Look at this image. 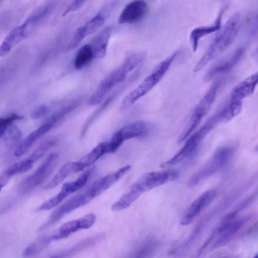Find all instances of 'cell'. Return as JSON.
<instances>
[{"label":"cell","instance_id":"obj_1","mask_svg":"<svg viewBox=\"0 0 258 258\" xmlns=\"http://www.w3.org/2000/svg\"><path fill=\"white\" fill-rule=\"evenodd\" d=\"M240 14H232L228 19L221 31L215 36L204 54L194 68L198 72L206 67L219 53L225 50L234 42L239 28Z\"/></svg>","mask_w":258,"mask_h":258},{"label":"cell","instance_id":"obj_2","mask_svg":"<svg viewBox=\"0 0 258 258\" xmlns=\"http://www.w3.org/2000/svg\"><path fill=\"white\" fill-rule=\"evenodd\" d=\"M140 64L139 58L132 53H127L122 64L105 77L89 97L87 104L94 106L102 102L103 98L115 85L122 82L128 74Z\"/></svg>","mask_w":258,"mask_h":258},{"label":"cell","instance_id":"obj_3","mask_svg":"<svg viewBox=\"0 0 258 258\" xmlns=\"http://www.w3.org/2000/svg\"><path fill=\"white\" fill-rule=\"evenodd\" d=\"M178 52H174L158 63L152 72L122 100L119 110L124 112L138 100L151 90L162 79L176 57Z\"/></svg>","mask_w":258,"mask_h":258},{"label":"cell","instance_id":"obj_4","mask_svg":"<svg viewBox=\"0 0 258 258\" xmlns=\"http://www.w3.org/2000/svg\"><path fill=\"white\" fill-rule=\"evenodd\" d=\"M219 112L211 116L197 131L189 136L183 147L171 158L163 162L161 166L167 168L179 163L191 156L201 142L214 127L221 122Z\"/></svg>","mask_w":258,"mask_h":258},{"label":"cell","instance_id":"obj_5","mask_svg":"<svg viewBox=\"0 0 258 258\" xmlns=\"http://www.w3.org/2000/svg\"><path fill=\"white\" fill-rule=\"evenodd\" d=\"M234 151V148L229 146L218 148L210 159L190 177L188 186H194L219 171L229 163Z\"/></svg>","mask_w":258,"mask_h":258},{"label":"cell","instance_id":"obj_6","mask_svg":"<svg viewBox=\"0 0 258 258\" xmlns=\"http://www.w3.org/2000/svg\"><path fill=\"white\" fill-rule=\"evenodd\" d=\"M220 85L219 81L214 83L197 104L187 125L178 139V144L184 141L191 135L209 112L216 98Z\"/></svg>","mask_w":258,"mask_h":258},{"label":"cell","instance_id":"obj_7","mask_svg":"<svg viewBox=\"0 0 258 258\" xmlns=\"http://www.w3.org/2000/svg\"><path fill=\"white\" fill-rule=\"evenodd\" d=\"M57 158V154L50 153L32 174L22 181L18 187L19 191L27 193L42 183L53 170Z\"/></svg>","mask_w":258,"mask_h":258},{"label":"cell","instance_id":"obj_8","mask_svg":"<svg viewBox=\"0 0 258 258\" xmlns=\"http://www.w3.org/2000/svg\"><path fill=\"white\" fill-rule=\"evenodd\" d=\"M93 169L92 167L88 169L75 180L64 183L60 191L41 205L37 209V211H42L51 209L58 205L70 195L83 187L89 179Z\"/></svg>","mask_w":258,"mask_h":258},{"label":"cell","instance_id":"obj_9","mask_svg":"<svg viewBox=\"0 0 258 258\" xmlns=\"http://www.w3.org/2000/svg\"><path fill=\"white\" fill-rule=\"evenodd\" d=\"M178 172L173 169L152 171L142 175L134 184L142 194L166 183L173 181L178 178Z\"/></svg>","mask_w":258,"mask_h":258},{"label":"cell","instance_id":"obj_10","mask_svg":"<svg viewBox=\"0 0 258 258\" xmlns=\"http://www.w3.org/2000/svg\"><path fill=\"white\" fill-rule=\"evenodd\" d=\"M93 199V198L87 190L83 194L72 197L51 214L46 222L41 226L40 230L48 228L56 223L66 214L87 204Z\"/></svg>","mask_w":258,"mask_h":258},{"label":"cell","instance_id":"obj_11","mask_svg":"<svg viewBox=\"0 0 258 258\" xmlns=\"http://www.w3.org/2000/svg\"><path fill=\"white\" fill-rule=\"evenodd\" d=\"M148 125L143 120H138L126 125L112 136L109 142L111 153L115 152L125 141L147 136Z\"/></svg>","mask_w":258,"mask_h":258},{"label":"cell","instance_id":"obj_12","mask_svg":"<svg viewBox=\"0 0 258 258\" xmlns=\"http://www.w3.org/2000/svg\"><path fill=\"white\" fill-rule=\"evenodd\" d=\"M214 189L207 190L197 198L190 205L180 220V224L185 226L190 224L217 197Z\"/></svg>","mask_w":258,"mask_h":258},{"label":"cell","instance_id":"obj_13","mask_svg":"<svg viewBox=\"0 0 258 258\" xmlns=\"http://www.w3.org/2000/svg\"><path fill=\"white\" fill-rule=\"evenodd\" d=\"M245 52V48L239 47L228 57L213 66L204 77L206 82L212 80L216 77L230 72L239 62Z\"/></svg>","mask_w":258,"mask_h":258},{"label":"cell","instance_id":"obj_14","mask_svg":"<svg viewBox=\"0 0 258 258\" xmlns=\"http://www.w3.org/2000/svg\"><path fill=\"white\" fill-rule=\"evenodd\" d=\"M131 168V165H126L115 171L108 173L94 182L87 189L88 191L94 199L118 181Z\"/></svg>","mask_w":258,"mask_h":258},{"label":"cell","instance_id":"obj_15","mask_svg":"<svg viewBox=\"0 0 258 258\" xmlns=\"http://www.w3.org/2000/svg\"><path fill=\"white\" fill-rule=\"evenodd\" d=\"M148 5L142 0L134 1L125 6L121 11L118 22L120 24H130L141 20L147 14Z\"/></svg>","mask_w":258,"mask_h":258},{"label":"cell","instance_id":"obj_16","mask_svg":"<svg viewBox=\"0 0 258 258\" xmlns=\"http://www.w3.org/2000/svg\"><path fill=\"white\" fill-rule=\"evenodd\" d=\"M96 216L88 214L79 219L63 224L59 228L57 233L54 234L55 240L66 238L79 230L88 229L95 223Z\"/></svg>","mask_w":258,"mask_h":258},{"label":"cell","instance_id":"obj_17","mask_svg":"<svg viewBox=\"0 0 258 258\" xmlns=\"http://www.w3.org/2000/svg\"><path fill=\"white\" fill-rule=\"evenodd\" d=\"M253 217L252 215H247L230 222L219 235V236L212 244L210 250H214L227 243L234 235Z\"/></svg>","mask_w":258,"mask_h":258},{"label":"cell","instance_id":"obj_18","mask_svg":"<svg viewBox=\"0 0 258 258\" xmlns=\"http://www.w3.org/2000/svg\"><path fill=\"white\" fill-rule=\"evenodd\" d=\"M226 8V7L222 8L213 24L198 27L191 31L189 40L193 52H196L198 49L201 39L214 32L219 31L221 29V20Z\"/></svg>","mask_w":258,"mask_h":258},{"label":"cell","instance_id":"obj_19","mask_svg":"<svg viewBox=\"0 0 258 258\" xmlns=\"http://www.w3.org/2000/svg\"><path fill=\"white\" fill-rule=\"evenodd\" d=\"M55 125L53 122L47 119L38 128L21 141L15 150V156L20 157L25 154L37 140L50 131Z\"/></svg>","mask_w":258,"mask_h":258},{"label":"cell","instance_id":"obj_20","mask_svg":"<svg viewBox=\"0 0 258 258\" xmlns=\"http://www.w3.org/2000/svg\"><path fill=\"white\" fill-rule=\"evenodd\" d=\"M257 73L247 77L236 85L230 94V101L242 102L245 98L252 94L257 84Z\"/></svg>","mask_w":258,"mask_h":258},{"label":"cell","instance_id":"obj_21","mask_svg":"<svg viewBox=\"0 0 258 258\" xmlns=\"http://www.w3.org/2000/svg\"><path fill=\"white\" fill-rule=\"evenodd\" d=\"M27 32L23 24L13 28L0 45V56L7 55L14 46L25 38Z\"/></svg>","mask_w":258,"mask_h":258},{"label":"cell","instance_id":"obj_22","mask_svg":"<svg viewBox=\"0 0 258 258\" xmlns=\"http://www.w3.org/2000/svg\"><path fill=\"white\" fill-rule=\"evenodd\" d=\"M111 153L109 142L100 143L77 161L80 171L92 165L101 156Z\"/></svg>","mask_w":258,"mask_h":258},{"label":"cell","instance_id":"obj_23","mask_svg":"<svg viewBox=\"0 0 258 258\" xmlns=\"http://www.w3.org/2000/svg\"><path fill=\"white\" fill-rule=\"evenodd\" d=\"M111 33L112 27L108 26L96 36L91 44L94 58H101L105 55Z\"/></svg>","mask_w":258,"mask_h":258},{"label":"cell","instance_id":"obj_24","mask_svg":"<svg viewBox=\"0 0 258 258\" xmlns=\"http://www.w3.org/2000/svg\"><path fill=\"white\" fill-rule=\"evenodd\" d=\"M80 171L77 162H69L63 165L51 180L45 186V189H51L61 183L67 177Z\"/></svg>","mask_w":258,"mask_h":258},{"label":"cell","instance_id":"obj_25","mask_svg":"<svg viewBox=\"0 0 258 258\" xmlns=\"http://www.w3.org/2000/svg\"><path fill=\"white\" fill-rule=\"evenodd\" d=\"M52 240V235H43L38 237L24 250L23 256L31 257L38 254Z\"/></svg>","mask_w":258,"mask_h":258},{"label":"cell","instance_id":"obj_26","mask_svg":"<svg viewBox=\"0 0 258 258\" xmlns=\"http://www.w3.org/2000/svg\"><path fill=\"white\" fill-rule=\"evenodd\" d=\"M94 58L90 44H86L78 51L74 60V67L77 70H81L88 64Z\"/></svg>","mask_w":258,"mask_h":258},{"label":"cell","instance_id":"obj_27","mask_svg":"<svg viewBox=\"0 0 258 258\" xmlns=\"http://www.w3.org/2000/svg\"><path fill=\"white\" fill-rule=\"evenodd\" d=\"M158 242L150 239L144 241L128 258H149L156 250Z\"/></svg>","mask_w":258,"mask_h":258},{"label":"cell","instance_id":"obj_28","mask_svg":"<svg viewBox=\"0 0 258 258\" xmlns=\"http://www.w3.org/2000/svg\"><path fill=\"white\" fill-rule=\"evenodd\" d=\"M56 144V139H52L41 144L26 160L30 165L41 158L47 151Z\"/></svg>","mask_w":258,"mask_h":258},{"label":"cell","instance_id":"obj_29","mask_svg":"<svg viewBox=\"0 0 258 258\" xmlns=\"http://www.w3.org/2000/svg\"><path fill=\"white\" fill-rule=\"evenodd\" d=\"M108 16L101 10L83 26L87 36L93 34L101 27Z\"/></svg>","mask_w":258,"mask_h":258},{"label":"cell","instance_id":"obj_30","mask_svg":"<svg viewBox=\"0 0 258 258\" xmlns=\"http://www.w3.org/2000/svg\"><path fill=\"white\" fill-rule=\"evenodd\" d=\"M91 240L87 238L79 242L69 249L51 256L50 258H70L83 250L91 246Z\"/></svg>","mask_w":258,"mask_h":258},{"label":"cell","instance_id":"obj_31","mask_svg":"<svg viewBox=\"0 0 258 258\" xmlns=\"http://www.w3.org/2000/svg\"><path fill=\"white\" fill-rule=\"evenodd\" d=\"M6 133L5 141L7 146L10 148L18 146L22 138V134L20 129L15 125H11Z\"/></svg>","mask_w":258,"mask_h":258},{"label":"cell","instance_id":"obj_32","mask_svg":"<svg viewBox=\"0 0 258 258\" xmlns=\"http://www.w3.org/2000/svg\"><path fill=\"white\" fill-rule=\"evenodd\" d=\"M21 162L15 163L8 167L0 174V192L10 179L15 174L20 173Z\"/></svg>","mask_w":258,"mask_h":258},{"label":"cell","instance_id":"obj_33","mask_svg":"<svg viewBox=\"0 0 258 258\" xmlns=\"http://www.w3.org/2000/svg\"><path fill=\"white\" fill-rule=\"evenodd\" d=\"M48 9L47 5H43L36 8L32 12L23 25L27 28L29 25L34 24L44 17L48 12Z\"/></svg>","mask_w":258,"mask_h":258},{"label":"cell","instance_id":"obj_34","mask_svg":"<svg viewBox=\"0 0 258 258\" xmlns=\"http://www.w3.org/2000/svg\"><path fill=\"white\" fill-rule=\"evenodd\" d=\"M257 197V191L252 194L250 196L244 200L232 212L228 214L227 216L231 219H235L239 213L249 207L255 201Z\"/></svg>","mask_w":258,"mask_h":258},{"label":"cell","instance_id":"obj_35","mask_svg":"<svg viewBox=\"0 0 258 258\" xmlns=\"http://www.w3.org/2000/svg\"><path fill=\"white\" fill-rule=\"evenodd\" d=\"M22 118V116L15 113L11 114L5 117H0V138L4 135L13 122Z\"/></svg>","mask_w":258,"mask_h":258},{"label":"cell","instance_id":"obj_36","mask_svg":"<svg viewBox=\"0 0 258 258\" xmlns=\"http://www.w3.org/2000/svg\"><path fill=\"white\" fill-rule=\"evenodd\" d=\"M86 36H87L83 26L78 28L73 38L68 44L67 46L68 50H72L76 48Z\"/></svg>","mask_w":258,"mask_h":258},{"label":"cell","instance_id":"obj_37","mask_svg":"<svg viewBox=\"0 0 258 258\" xmlns=\"http://www.w3.org/2000/svg\"><path fill=\"white\" fill-rule=\"evenodd\" d=\"M85 1H75L71 3L65 10L62 14V16H64L68 13L77 11L80 9L84 4Z\"/></svg>","mask_w":258,"mask_h":258},{"label":"cell","instance_id":"obj_38","mask_svg":"<svg viewBox=\"0 0 258 258\" xmlns=\"http://www.w3.org/2000/svg\"><path fill=\"white\" fill-rule=\"evenodd\" d=\"M48 108L46 105H41L35 110L31 113V117L33 119H37L45 115L48 112Z\"/></svg>","mask_w":258,"mask_h":258},{"label":"cell","instance_id":"obj_39","mask_svg":"<svg viewBox=\"0 0 258 258\" xmlns=\"http://www.w3.org/2000/svg\"><path fill=\"white\" fill-rule=\"evenodd\" d=\"M253 258H258V255H257V254H256L253 257Z\"/></svg>","mask_w":258,"mask_h":258},{"label":"cell","instance_id":"obj_40","mask_svg":"<svg viewBox=\"0 0 258 258\" xmlns=\"http://www.w3.org/2000/svg\"><path fill=\"white\" fill-rule=\"evenodd\" d=\"M223 258H237V257H223Z\"/></svg>","mask_w":258,"mask_h":258}]
</instances>
